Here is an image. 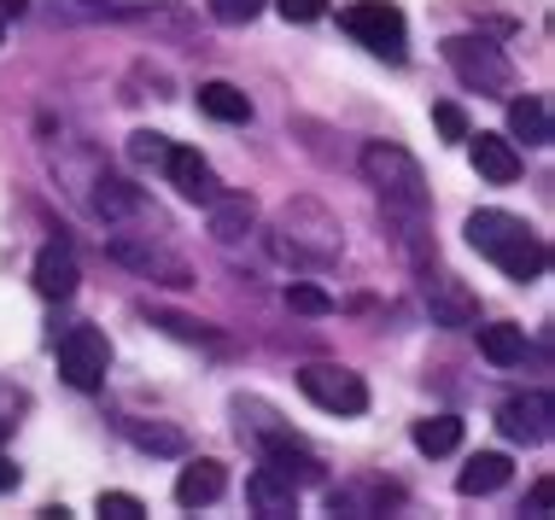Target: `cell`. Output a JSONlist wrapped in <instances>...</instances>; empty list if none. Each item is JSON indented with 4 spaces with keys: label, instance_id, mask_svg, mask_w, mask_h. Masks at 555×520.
I'll list each match as a JSON object with an SVG mask.
<instances>
[{
    "label": "cell",
    "instance_id": "cell-8",
    "mask_svg": "<svg viewBox=\"0 0 555 520\" xmlns=\"http://www.w3.org/2000/svg\"><path fill=\"white\" fill-rule=\"evenodd\" d=\"M164 176L176 182V193L182 199H193V205H211L217 193H222V182H217V170L205 165L193 146H170V158H164Z\"/></svg>",
    "mask_w": 555,
    "mask_h": 520
},
{
    "label": "cell",
    "instance_id": "cell-4",
    "mask_svg": "<svg viewBox=\"0 0 555 520\" xmlns=\"http://www.w3.org/2000/svg\"><path fill=\"white\" fill-rule=\"evenodd\" d=\"M444 65L456 70L462 88H479V94L508 100V88H515V65H508V53L498 48V41H486V36H450L444 41Z\"/></svg>",
    "mask_w": 555,
    "mask_h": 520
},
{
    "label": "cell",
    "instance_id": "cell-28",
    "mask_svg": "<svg viewBox=\"0 0 555 520\" xmlns=\"http://www.w3.org/2000/svg\"><path fill=\"white\" fill-rule=\"evenodd\" d=\"M287 310H298V316H327L334 299H327L322 287H310V281H293V287H287Z\"/></svg>",
    "mask_w": 555,
    "mask_h": 520
},
{
    "label": "cell",
    "instance_id": "cell-37",
    "mask_svg": "<svg viewBox=\"0 0 555 520\" xmlns=\"http://www.w3.org/2000/svg\"><path fill=\"white\" fill-rule=\"evenodd\" d=\"M0 439H7V421H0Z\"/></svg>",
    "mask_w": 555,
    "mask_h": 520
},
{
    "label": "cell",
    "instance_id": "cell-29",
    "mask_svg": "<svg viewBox=\"0 0 555 520\" xmlns=\"http://www.w3.org/2000/svg\"><path fill=\"white\" fill-rule=\"evenodd\" d=\"M129 158H134V165H153V170H164V158H170V141L153 135V129H141V135H129Z\"/></svg>",
    "mask_w": 555,
    "mask_h": 520
},
{
    "label": "cell",
    "instance_id": "cell-24",
    "mask_svg": "<svg viewBox=\"0 0 555 520\" xmlns=\"http://www.w3.org/2000/svg\"><path fill=\"white\" fill-rule=\"evenodd\" d=\"M410 439H415V451H422V456H450L462 444V421H456V415H427V421L410 427Z\"/></svg>",
    "mask_w": 555,
    "mask_h": 520
},
{
    "label": "cell",
    "instance_id": "cell-6",
    "mask_svg": "<svg viewBox=\"0 0 555 520\" xmlns=\"http://www.w3.org/2000/svg\"><path fill=\"white\" fill-rule=\"evenodd\" d=\"M106 368H112V339L100 328H70L59 339V375H65V386L100 392V386H106Z\"/></svg>",
    "mask_w": 555,
    "mask_h": 520
},
{
    "label": "cell",
    "instance_id": "cell-27",
    "mask_svg": "<svg viewBox=\"0 0 555 520\" xmlns=\"http://www.w3.org/2000/svg\"><path fill=\"white\" fill-rule=\"evenodd\" d=\"M153 322L164 334H176V339H188V346H222V339L205 328V322H188V316H164V310H153Z\"/></svg>",
    "mask_w": 555,
    "mask_h": 520
},
{
    "label": "cell",
    "instance_id": "cell-34",
    "mask_svg": "<svg viewBox=\"0 0 555 520\" xmlns=\"http://www.w3.org/2000/svg\"><path fill=\"white\" fill-rule=\"evenodd\" d=\"M24 18V0H0V41H7V29Z\"/></svg>",
    "mask_w": 555,
    "mask_h": 520
},
{
    "label": "cell",
    "instance_id": "cell-36",
    "mask_svg": "<svg viewBox=\"0 0 555 520\" xmlns=\"http://www.w3.org/2000/svg\"><path fill=\"white\" fill-rule=\"evenodd\" d=\"M12 485H18V468H12L7 456H0V492H12Z\"/></svg>",
    "mask_w": 555,
    "mask_h": 520
},
{
    "label": "cell",
    "instance_id": "cell-17",
    "mask_svg": "<svg viewBox=\"0 0 555 520\" xmlns=\"http://www.w3.org/2000/svg\"><path fill=\"white\" fill-rule=\"evenodd\" d=\"M112 258L129 263V270H141V275H164L170 287H188V263L170 258V251H158V246H134V240H124V234H117V240H112Z\"/></svg>",
    "mask_w": 555,
    "mask_h": 520
},
{
    "label": "cell",
    "instance_id": "cell-15",
    "mask_svg": "<svg viewBox=\"0 0 555 520\" xmlns=\"http://www.w3.org/2000/svg\"><path fill=\"white\" fill-rule=\"evenodd\" d=\"M246 503H251L263 520H287V515H298V485L281 480L275 468H258V473L246 480Z\"/></svg>",
    "mask_w": 555,
    "mask_h": 520
},
{
    "label": "cell",
    "instance_id": "cell-33",
    "mask_svg": "<svg viewBox=\"0 0 555 520\" xmlns=\"http://www.w3.org/2000/svg\"><path fill=\"white\" fill-rule=\"evenodd\" d=\"M275 12L287 24H317L322 12H327V0H275Z\"/></svg>",
    "mask_w": 555,
    "mask_h": 520
},
{
    "label": "cell",
    "instance_id": "cell-7",
    "mask_svg": "<svg viewBox=\"0 0 555 520\" xmlns=\"http://www.w3.org/2000/svg\"><path fill=\"white\" fill-rule=\"evenodd\" d=\"M298 392L327 415H363L369 410L363 375H351V368H339V363H310L305 375H298Z\"/></svg>",
    "mask_w": 555,
    "mask_h": 520
},
{
    "label": "cell",
    "instance_id": "cell-31",
    "mask_svg": "<svg viewBox=\"0 0 555 520\" xmlns=\"http://www.w3.org/2000/svg\"><path fill=\"white\" fill-rule=\"evenodd\" d=\"M433 123H439L444 141H468V135H474L468 117H462V106H450V100H439V106H433Z\"/></svg>",
    "mask_w": 555,
    "mask_h": 520
},
{
    "label": "cell",
    "instance_id": "cell-3",
    "mask_svg": "<svg viewBox=\"0 0 555 520\" xmlns=\"http://www.w3.org/2000/svg\"><path fill=\"white\" fill-rule=\"evenodd\" d=\"M363 176L369 187L380 193V211H415V217H433V193H427V176L403 153L398 141H369L363 146Z\"/></svg>",
    "mask_w": 555,
    "mask_h": 520
},
{
    "label": "cell",
    "instance_id": "cell-9",
    "mask_svg": "<svg viewBox=\"0 0 555 520\" xmlns=\"http://www.w3.org/2000/svg\"><path fill=\"white\" fill-rule=\"evenodd\" d=\"M386 234H392L398 258L410 270H433L439 246H433V217H415V211H386Z\"/></svg>",
    "mask_w": 555,
    "mask_h": 520
},
{
    "label": "cell",
    "instance_id": "cell-23",
    "mask_svg": "<svg viewBox=\"0 0 555 520\" xmlns=\"http://www.w3.org/2000/svg\"><path fill=\"white\" fill-rule=\"evenodd\" d=\"M199 112L217 123H251V100L234 82H199Z\"/></svg>",
    "mask_w": 555,
    "mask_h": 520
},
{
    "label": "cell",
    "instance_id": "cell-16",
    "mask_svg": "<svg viewBox=\"0 0 555 520\" xmlns=\"http://www.w3.org/2000/svg\"><path fill=\"white\" fill-rule=\"evenodd\" d=\"M222 492H229V468L211 463V456L188 463L182 480H176V503H182V509H205V503H217Z\"/></svg>",
    "mask_w": 555,
    "mask_h": 520
},
{
    "label": "cell",
    "instance_id": "cell-1",
    "mask_svg": "<svg viewBox=\"0 0 555 520\" xmlns=\"http://www.w3.org/2000/svg\"><path fill=\"white\" fill-rule=\"evenodd\" d=\"M468 246L479 258H491L508 281H538L550 270V246L532 222L508 217V211H474L468 217Z\"/></svg>",
    "mask_w": 555,
    "mask_h": 520
},
{
    "label": "cell",
    "instance_id": "cell-32",
    "mask_svg": "<svg viewBox=\"0 0 555 520\" xmlns=\"http://www.w3.org/2000/svg\"><path fill=\"white\" fill-rule=\"evenodd\" d=\"M100 515H106V520H141L146 503L129 497V492H100Z\"/></svg>",
    "mask_w": 555,
    "mask_h": 520
},
{
    "label": "cell",
    "instance_id": "cell-18",
    "mask_svg": "<svg viewBox=\"0 0 555 520\" xmlns=\"http://www.w3.org/2000/svg\"><path fill=\"white\" fill-rule=\"evenodd\" d=\"M479 334V356L498 368H515L527 363V328H515V322H474Z\"/></svg>",
    "mask_w": 555,
    "mask_h": 520
},
{
    "label": "cell",
    "instance_id": "cell-14",
    "mask_svg": "<svg viewBox=\"0 0 555 520\" xmlns=\"http://www.w3.org/2000/svg\"><path fill=\"white\" fill-rule=\"evenodd\" d=\"M82 193H88V211H94L100 222H129L134 211H141V187H129L124 176L94 170V182H88Z\"/></svg>",
    "mask_w": 555,
    "mask_h": 520
},
{
    "label": "cell",
    "instance_id": "cell-11",
    "mask_svg": "<svg viewBox=\"0 0 555 520\" xmlns=\"http://www.w3.org/2000/svg\"><path fill=\"white\" fill-rule=\"evenodd\" d=\"M498 427H503V439H515V444H544L550 439V398L544 392L508 398L498 410Z\"/></svg>",
    "mask_w": 555,
    "mask_h": 520
},
{
    "label": "cell",
    "instance_id": "cell-19",
    "mask_svg": "<svg viewBox=\"0 0 555 520\" xmlns=\"http://www.w3.org/2000/svg\"><path fill=\"white\" fill-rule=\"evenodd\" d=\"M474 141V165H479V176L486 182H498V187H508L520 176V146L508 141V135H468Z\"/></svg>",
    "mask_w": 555,
    "mask_h": 520
},
{
    "label": "cell",
    "instance_id": "cell-30",
    "mask_svg": "<svg viewBox=\"0 0 555 520\" xmlns=\"http://www.w3.org/2000/svg\"><path fill=\"white\" fill-rule=\"evenodd\" d=\"M269 0H211V18L217 24H251Z\"/></svg>",
    "mask_w": 555,
    "mask_h": 520
},
{
    "label": "cell",
    "instance_id": "cell-2",
    "mask_svg": "<svg viewBox=\"0 0 555 520\" xmlns=\"http://www.w3.org/2000/svg\"><path fill=\"white\" fill-rule=\"evenodd\" d=\"M275 251L293 263V270H327V263H339V222L322 211L317 199H293L287 211L275 222Z\"/></svg>",
    "mask_w": 555,
    "mask_h": 520
},
{
    "label": "cell",
    "instance_id": "cell-22",
    "mask_svg": "<svg viewBox=\"0 0 555 520\" xmlns=\"http://www.w3.org/2000/svg\"><path fill=\"white\" fill-rule=\"evenodd\" d=\"M508 141L550 146V106H544L538 94H527V100H508Z\"/></svg>",
    "mask_w": 555,
    "mask_h": 520
},
{
    "label": "cell",
    "instance_id": "cell-10",
    "mask_svg": "<svg viewBox=\"0 0 555 520\" xmlns=\"http://www.w3.org/2000/svg\"><path fill=\"white\" fill-rule=\"evenodd\" d=\"M427 310H433V328H474L479 322V299L462 287V281H450V275L427 281Z\"/></svg>",
    "mask_w": 555,
    "mask_h": 520
},
{
    "label": "cell",
    "instance_id": "cell-21",
    "mask_svg": "<svg viewBox=\"0 0 555 520\" xmlns=\"http://www.w3.org/2000/svg\"><path fill=\"white\" fill-rule=\"evenodd\" d=\"M508 473H515V468H508L503 451H479L474 463L456 473V492L462 497H491V492H503V485H508Z\"/></svg>",
    "mask_w": 555,
    "mask_h": 520
},
{
    "label": "cell",
    "instance_id": "cell-5",
    "mask_svg": "<svg viewBox=\"0 0 555 520\" xmlns=\"http://www.w3.org/2000/svg\"><path fill=\"white\" fill-rule=\"evenodd\" d=\"M339 24H345V36H357L369 53L392 58V65L410 53V24H403V12L392 0H351V6L339 12Z\"/></svg>",
    "mask_w": 555,
    "mask_h": 520
},
{
    "label": "cell",
    "instance_id": "cell-13",
    "mask_svg": "<svg viewBox=\"0 0 555 520\" xmlns=\"http://www.w3.org/2000/svg\"><path fill=\"white\" fill-rule=\"evenodd\" d=\"M36 292L53 304H65L70 292H77V251H70L65 240H48L36 258Z\"/></svg>",
    "mask_w": 555,
    "mask_h": 520
},
{
    "label": "cell",
    "instance_id": "cell-12",
    "mask_svg": "<svg viewBox=\"0 0 555 520\" xmlns=\"http://www.w3.org/2000/svg\"><path fill=\"white\" fill-rule=\"evenodd\" d=\"M263 463L275 468L281 480H293V485H317L322 480V463L293 433H281V427H269V433H263Z\"/></svg>",
    "mask_w": 555,
    "mask_h": 520
},
{
    "label": "cell",
    "instance_id": "cell-20",
    "mask_svg": "<svg viewBox=\"0 0 555 520\" xmlns=\"http://www.w3.org/2000/svg\"><path fill=\"white\" fill-rule=\"evenodd\" d=\"M205 211H211V234H217L222 246L246 240V234H251V222H258V205H251L246 193H217V199L205 205Z\"/></svg>",
    "mask_w": 555,
    "mask_h": 520
},
{
    "label": "cell",
    "instance_id": "cell-26",
    "mask_svg": "<svg viewBox=\"0 0 555 520\" xmlns=\"http://www.w3.org/2000/svg\"><path fill=\"white\" fill-rule=\"evenodd\" d=\"M124 433L141 444V451H153V456H182L188 451L182 427H164V421H124Z\"/></svg>",
    "mask_w": 555,
    "mask_h": 520
},
{
    "label": "cell",
    "instance_id": "cell-35",
    "mask_svg": "<svg viewBox=\"0 0 555 520\" xmlns=\"http://www.w3.org/2000/svg\"><path fill=\"white\" fill-rule=\"evenodd\" d=\"M532 515H550V480L532 485Z\"/></svg>",
    "mask_w": 555,
    "mask_h": 520
},
{
    "label": "cell",
    "instance_id": "cell-25",
    "mask_svg": "<svg viewBox=\"0 0 555 520\" xmlns=\"http://www.w3.org/2000/svg\"><path fill=\"white\" fill-rule=\"evenodd\" d=\"M129 0H53V24H106L124 18Z\"/></svg>",
    "mask_w": 555,
    "mask_h": 520
}]
</instances>
